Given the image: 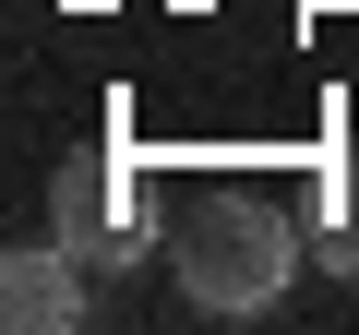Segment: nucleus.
I'll return each mask as SVG.
<instances>
[{
  "label": "nucleus",
  "mask_w": 359,
  "mask_h": 335,
  "mask_svg": "<svg viewBox=\"0 0 359 335\" xmlns=\"http://www.w3.org/2000/svg\"><path fill=\"white\" fill-rule=\"evenodd\" d=\"M299 216H276L264 192H216V204H192L180 216V240H168V264H180V299L192 311H216V323H252V311H276L287 299V275H299Z\"/></svg>",
  "instance_id": "obj_1"
},
{
  "label": "nucleus",
  "mask_w": 359,
  "mask_h": 335,
  "mask_svg": "<svg viewBox=\"0 0 359 335\" xmlns=\"http://www.w3.org/2000/svg\"><path fill=\"white\" fill-rule=\"evenodd\" d=\"M84 311H96V287H84L72 240H13L0 252V323L13 335H72Z\"/></svg>",
  "instance_id": "obj_2"
},
{
  "label": "nucleus",
  "mask_w": 359,
  "mask_h": 335,
  "mask_svg": "<svg viewBox=\"0 0 359 335\" xmlns=\"http://www.w3.org/2000/svg\"><path fill=\"white\" fill-rule=\"evenodd\" d=\"M60 240H72L84 264H132V252H144V216H132V192H120V180L72 168V180H60Z\"/></svg>",
  "instance_id": "obj_3"
},
{
  "label": "nucleus",
  "mask_w": 359,
  "mask_h": 335,
  "mask_svg": "<svg viewBox=\"0 0 359 335\" xmlns=\"http://www.w3.org/2000/svg\"><path fill=\"white\" fill-rule=\"evenodd\" d=\"M311 264H335V275H359V156H323L311 168Z\"/></svg>",
  "instance_id": "obj_4"
}]
</instances>
